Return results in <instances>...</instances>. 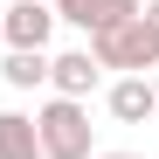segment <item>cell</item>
<instances>
[{"mask_svg": "<svg viewBox=\"0 0 159 159\" xmlns=\"http://www.w3.org/2000/svg\"><path fill=\"white\" fill-rule=\"evenodd\" d=\"M35 139H42V159H90V152H97V125H90V104L48 97L42 111H35Z\"/></svg>", "mask_w": 159, "mask_h": 159, "instance_id": "6da1fadb", "label": "cell"}, {"mask_svg": "<svg viewBox=\"0 0 159 159\" xmlns=\"http://www.w3.org/2000/svg\"><path fill=\"white\" fill-rule=\"evenodd\" d=\"M0 35H7V48H48L56 7L48 0H14V7H0Z\"/></svg>", "mask_w": 159, "mask_h": 159, "instance_id": "3957f363", "label": "cell"}, {"mask_svg": "<svg viewBox=\"0 0 159 159\" xmlns=\"http://www.w3.org/2000/svg\"><path fill=\"white\" fill-rule=\"evenodd\" d=\"M90 56H97V69L152 76V62H159V42H152V28H145V14H131V21H118V28L90 35Z\"/></svg>", "mask_w": 159, "mask_h": 159, "instance_id": "7a4b0ae2", "label": "cell"}, {"mask_svg": "<svg viewBox=\"0 0 159 159\" xmlns=\"http://www.w3.org/2000/svg\"><path fill=\"white\" fill-rule=\"evenodd\" d=\"M145 83H152V97H159V62H152V76H145Z\"/></svg>", "mask_w": 159, "mask_h": 159, "instance_id": "8fae6325", "label": "cell"}, {"mask_svg": "<svg viewBox=\"0 0 159 159\" xmlns=\"http://www.w3.org/2000/svg\"><path fill=\"white\" fill-rule=\"evenodd\" d=\"M139 14H145V28H152V42H159V0H145Z\"/></svg>", "mask_w": 159, "mask_h": 159, "instance_id": "9c48e42d", "label": "cell"}, {"mask_svg": "<svg viewBox=\"0 0 159 159\" xmlns=\"http://www.w3.org/2000/svg\"><path fill=\"white\" fill-rule=\"evenodd\" d=\"M104 83V69L90 48H62V56H48V90L69 97V104H90V90Z\"/></svg>", "mask_w": 159, "mask_h": 159, "instance_id": "277c9868", "label": "cell"}, {"mask_svg": "<svg viewBox=\"0 0 159 159\" xmlns=\"http://www.w3.org/2000/svg\"><path fill=\"white\" fill-rule=\"evenodd\" d=\"M90 159H139V152H90Z\"/></svg>", "mask_w": 159, "mask_h": 159, "instance_id": "30bf717a", "label": "cell"}, {"mask_svg": "<svg viewBox=\"0 0 159 159\" xmlns=\"http://www.w3.org/2000/svg\"><path fill=\"white\" fill-rule=\"evenodd\" d=\"M0 159H42L35 111H0Z\"/></svg>", "mask_w": 159, "mask_h": 159, "instance_id": "52a82bcc", "label": "cell"}, {"mask_svg": "<svg viewBox=\"0 0 159 159\" xmlns=\"http://www.w3.org/2000/svg\"><path fill=\"white\" fill-rule=\"evenodd\" d=\"M0 76H7V90H42L48 83V48H7Z\"/></svg>", "mask_w": 159, "mask_h": 159, "instance_id": "ba28073f", "label": "cell"}, {"mask_svg": "<svg viewBox=\"0 0 159 159\" xmlns=\"http://www.w3.org/2000/svg\"><path fill=\"white\" fill-rule=\"evenodd\" d=\"M104 104H111V118H118V125H145V118L159 111V97H152L145 76H118V83L104 90Z\"/></svg>", "mask_w": 159, "mask_h": 159, "instance_id": "8992f818", "label": "cell"}, {"mask_svg": "<svg viewBox=\"0 0 159 159\" xmlns=\"http://www.w3.org/2000/svg\"><path fill=\"white\" fill-rule=\"evenodd\" d=\"M48 7H56V21H69V28L104 35V28H118V21L139 14V0H48Z\"/></svg>", "mask_w": 159, "mask_h": 159, "instance_id": "5b68a950", "label": "cell"}]
</instances>
